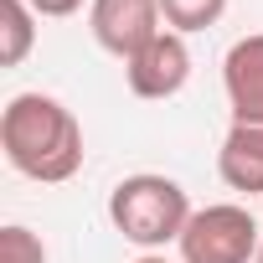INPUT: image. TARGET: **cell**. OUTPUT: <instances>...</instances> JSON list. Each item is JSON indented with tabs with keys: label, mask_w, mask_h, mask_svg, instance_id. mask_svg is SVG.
<instances>
[{
	"label": "cell",
	"mask_w": 263,
	"mask_h": 263,
	"mask_svg": "<svg viewBox=\"0 0 263 263\" xmlns=\"http://www.w3.org/2000/svg\"><path fill=\"white\" fill-rule=\"evenodd\" d=\"M0 150L36 186H62L83 171V124L52 93H16L0 114Z\"/></svg>",
	"instance_id": "cell-1"
},
{
	"label": "cell",
	"mask_w": 263,
	"mask_h": 263,
	"mask_svg": "<svg viewBox=\"0 0 263 263\" xmlns=\"http://www.w3.org/2000/svg\"><path fill=\"white\" fill-rule=\"evenodd\" d=\"M191 196L181 181L160 176V171H135L124 176L114 191H108V222L124 242H135L145 253L165 248V242H181L186 222H191Z\"/></svg>",
	"instance_id": "cell-2"
},
{
	"label": "cell",
	"mask_w": 263,
	"mask_h": 263,
	"mask_svg": "<svg viewBox=\"0 0 263 263\" xmlns=\"http://www.w3.org/2000/svg\"><path fill=\"white\" fill-rule=\"evenodd\" d=\"M263 248V227L242 201H212L196 206L176 253L181 263H253Z\"/></svg>",
	"instance_id": "cell-3"
},
{
	"label": "cell",
	"mask_w": 263,
	"mask_h": 263,
	"mask_svg": "<svg viewBox=\"0 0 263 263\" xmlns=\"http://www.w3.org/2000/svg\"><path fill=\"white\" fill-rule=\"evenodd\" d=\"M160 26H165L160 0H93V6H88V31H93V42H98L108 57H119V62L140 57V52L160 36Z\"/></svg>",
	"instance_id": "cell-4"
},
{
	"label": "cell",
	"mask_w": 263,
	"mask_h": 263,
	"mask_svg": "<svg viewBox=\"0 0 263 263\" xmlns=\"http://www.w3.org/2000/svg\"><path fill=\"white\" fill-rule=\"evenodd\" d=\"M186 78H191V47H186L181 31H160L140 57L124 62V83H129V93H135V98H150V103L176 98V93L186 88Z\"/></svg>",
	"instance_id": "cell-5"
},
{
	"label": "cell",
	"mask_w": 263,
	"mask_h": 263,
	"mask_svg": "<svg viewBox=\"0 0 263 263\" xmlns=\"http://www.w3.org/2000/svg\"><path fill=\"white\" fill-rule=\"evenodd\" d=\"M222 88L237 124H263V31H248L222 57Z\"/></svg>",
	"instance_id": "cell-6"
},
{
	"label": "cell",
	"mask_w": 263,
	"mask_h": 263,
	"mask_svg": "<svg viewBox=\"0 0 263 263\" xmlns=\"http://www.w3.org/2000/svg\"><path fill=\"white\" fill-rule=\"evenodd\" d=\"M217 176L227 181V191L263 196V124H237L232 119L227 140L217 150Z\"/></svg>",
	"instance_id": "cell-7"
},
{
	"label": "cell",
	"mask_w": 263,
	"mask_h": 263,
	"mask_svg": "<svg viewBox=\"0 0 263 263\" xmlns=\"http://www.w3.org/2000/svg\"><path fill=\"white\" fill-rule=\"evenodd\" d=\"M36 11L26 0H0V67H21L36 47Z\"/></svg>",
	"instance_id": "cell-8"
},
{
	"label": "cell",
	"mask_w": 263,
	"mask_h": 263,
	"mask_svg": "<svg viewBox=\"0 0 263 263\" xmlns=\"http://www.w3.org/2000/svg\"><path fill=\"white\" fill-rule=\"evenodd\" d=\"M160 16H165V31H206L227 16V0H160Z\"/></svg>",
	"instance_id": "cell-9"
},
{
	"label": "cell",
	"mask_w": 263,
	"mask_h": 263,
	"mask_svg": "<svg viewBox=\"0 0 263 263\" xmlns=\"http://www.w3.org/2000/svg\"><path fill=\"white\" fill-rule=\"evenodd\" d=\"M0 263H47V242L31 227L6 222V227H0Z\"/></svg>",
	"instance_id": "cell-10"
},
{
	"label": "cell",
	"mask_w": 263,
	"mask_h": 263,
	"mask_svg": "<svg viewBox=\"0 0 263 263\" xmlns=\"http://www.w3.org/2000/svg\"><path fill=\"white\" fill-rule=\"evenodd\" d=\"M26 6H31L36 16H47V21H67V16H78L83 6H93V0H26Z\"/></svg>",
	"instance_id": "cell-11"
},
{
	"label": "cell",
	"mask_w": 263,
	"mask_h": 263,
	"mask_svg": "<svg viewBox=\"0 0 263 263\" xmlns=\"http://www.w3.org/2000/svg\"><path fill=\"white\" fill-rule=\"evenodd\" d=\"M135 263H171V258H160V253H140Z\"/></svg>",
	"instance_id": "cell-12"
},
{
	"label": "cell",
	"mask_w": 263,
	"mask_h": 263,
	"mask_svg": "<svg viewBox=\"0 0 263 263\" xmlns=\"http://www.w3.org/2000/svg\"><path fill=\"white\" fill-rule=\"evenodd\" d=\"M253 263H263V248H258V258H253Z\"/></svg>",
	"instance_id": "cell-13"
}]
</instances>
